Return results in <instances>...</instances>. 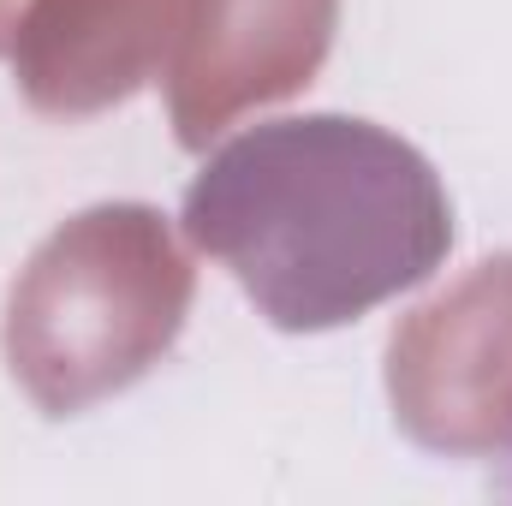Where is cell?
I'll return each mask as SVG.
<instances>
[{
  "mask_svg": "<svg viewBox=\"0 0 512 506\" xmlns=\"http://www.w3.org/2000/svg\"><path fill=\"white\" fill-rule=\"evenodd\" d=\"M179 227L280 334H322L423 286L453 251L435 161L358 114H274L185 185Z\"/></svg>",
  "mask_w": 512,
  "mask_h": 506,
  "instance_id": "6da1fadb",
  "label": "cell"
},
{
  "mask_svg": "<svg viewBox=\"0 0 512 506\" xmlns=\"http://www.w3.org/2000/svg\"><path fill=\"white\" fill-rule=\"evenodd\" d=\"M501 489H507V495H512V459H507V483H501Z\"/></svg>",
  "mask_w": 512,
  "mask_h": 506,
  "instance_id": "7a4b0ae2",
  "label": "cell"
}]
</instances>
